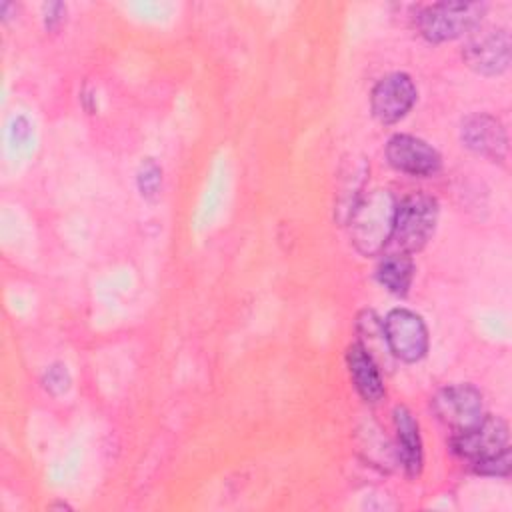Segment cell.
Here are the masks:
<instances>
[{
  "mask_svg": "<svg viewBox=\"0 0 512 512\" xmlns=\"http://www.w3.org/2000/svg\"><path fill=\"white\" fill-rule=\"evenodd\" d=\"M396 198L388 190H372L356 202L348 226L350 240L362 256H376L388 244L394 228Z\"/></svg>",
  "mask_w": 512,
  "mask_h": 512,
  "instance_id": "obj_1",
  "label": "cell"
},
{
  "mask_svg": "<svg viewBox=\"0 0 512 512\" xmlns=\"http://www.w3.org/2000/svg\"><path fill=\"white\" fill-rule=\"evenodd\" d=\"M438 222V204L432 196L416 192L406 196L402 202H396L394 228L390 242L396 252H418L426 246L434 234Z\"/></svg>",
  "mask_w": 512,
  "mask_h": 512,
  "instance_id": "obj_2",
  "label": "cell"
},
{
  "mask_svg": "<svg viewBox=\"0 0 512 512\" xmlns=\"http://www.w3.org/2000/svg\"><path fill=\"white\" fill-rule=\"evenodd\" d=\"M484 10L482 2H436L420 10L416 26L426 40L446 42L474 30Z\"/></svg>",
  "mask_w": 512,
  "mask_h": 512,
  "instance_id": "obj_3",
  "label": "cell"
},
{
  "mask_svg": "<svg viewBox=\"0 0 512 512\" xmlns=\"http://www.w3.org/2000/svg\"><path fill=\"white\" fill-rule=\"evenodd\" d=\"M382 328L392 356L404 362H418L428 352V330L416 312L394 308L382 320Z\"/></svg>",
  "mask_w": 512,
  "mask_h": 512,
  "instance_id": "obj_4",
  "label": "cell"
},
{
  "mask_svg": "<svg viewBox=\"0 0 512 512\" xmlns=\"http://www.w3.org/2000/svg\"><path fill=\"white\" fill-rule=\"evenodd\" d=\"M436 416L454 432H464L484 418L482 394L472 384H454L442 388L434 400Z\"/></svg>",
  "mask_w": 512,
  "mask_h": 512,
  "instance_id": "obj_5",
  "label": "cell"
},
{
  "mask_svg": "<svg viewBox=\"0 0 512 512\" xmlns=\"http://www.w3.org/2000/svg\"><path fill=\"white\" fill-rule=\"evenodd\" d=\"M508 448V426L498 416H484L480 424H476L470 430L454 432L452 436V450L468 460L470 464H476L480 460L492 458Z\"/></svg>",
  "mask_w": 512,
  "mask_h": 512,
  "instance_id": "obj_6",
  "label": "cell"
},
{
  "mask_svg": "<svg viewBox=\"0 0 512 512\" xmlns=\"http://www.w3.org/2000/svg\"><path fill=\"white\" fill-rule=\"evenodd\" d=\"M416 86L404 72H392L376 82L370 94V108L382 124H394L404 118L416 102Z\"/></svg>",
  "mask_w": 512,
  "mask_h": 512,
  "instance_id": "obj_7",
  "label": "cell"
},
{
  "mask_svg": "<svg viewBox=\"0 0 512 512\" xmlns=\"http://www.w3.org/2000/svg\"><path fill=\"white\" fill-rule=\"evenodd\" d=\"M464 62L478 74L496 76L510 64V34L506 28H488L474 34L464 50Z\"/></svg>",
  "mask_w": 512,
  "mask_h": 512,
  "instance_id": "obj_8",
  "label": "cell"
},
{
  "mask_svg": "<svg viewBox=\"0 0 512 512\" xmlns=\"http://www.w3.org/2000/svg\"><path fill=\"white\" fill-rule=\"evenodd\" d=\"M388 162L406 174L412 176H432L440 170V154L422 138L410 134H396L386 144Z\"/></svg>",
  "mask_w": 512,
  "mask_h": 512,
  "instance_id": "obj_9",
  "label": "cell"
},
{
  "mask_svg": "<svg viewBox=\"0 0 512 512\" xmlns=\"http://www.w3.org/2000/svg\"><path fill=\"white\" fill-rule=\"evenodd\" d=\"M460 138L466 148L490 160H504L508 152L506 130L490 114H470L462 120Z\"/></svg>",
  "mask_w": 512,
  "mask_h": 512,
  "instance_id": "obj_10",
  "label": "cell"
},
{
  "mask_svg": "<svg viewBox=\"0 0 512 512\" xmlns=\"http://www.w3.org/2000/svg\"><path fill=\"white\" fill-rule=\"evenodd\" d=\"M346 364H348L350 378H352L358 394L366 402H378L384 396L380 366L372 360V356L362 348L360 342H356L348 348Z\"/></svg>",
  "mask_w": 512,
  "mask_h": 512,
  "instance_id": "obj_11",
  "label": "cell"
},
{
  "mask_svg": "<svg viewBox=\"0 0 512 512\" xmlns=\"http://www.w3.org/2000/svg\"><path fill=\"white\" fill-rule=\"evenodd\" d=\"M394 426L398 436V454L410 476L422 470V440L418 432V422L406 406L394 408Z\"/></svg>",
  "mask_w": 512,
  "mask_h": 512,
  "instance_id": "obj_12",
  "label": "cell"
},
{
  "mask_svg": "<svg viewBox=\"0 0 512 512\" xmlns=\"http://www.w3.org/2000/svg\"><path fill=\"white\" fill-rule=\"evenodd\" d=\"M414 276V262L412 256L406 252H390L384 254L376 268V278L382 286H386L392 294L404 296L412 284Z\"/></svg>",
  "mask_w": 512,
  "mask_h": 512,
  "instance_id": "obj_13",
  "label": "cell"
},
{
  "mask_svg": "<svg viewBox=\"0 0 512 512\" xmlns=\"http://www.w3.org/2000/svg\"><path fill=\"white\" fill-rule=\"evenodd\" d=\"M136 184L144 198L152 200L158 196L162 186V168L154 162V158L142 160L138 172H136Z\"/></svg>",
  "mask_w": 512,
  "mask_h": 512,
  "instance_id": "obj_14",
  "label": "cell"
},
{
  "mask_svg": "<svg viewBox=\"0 0 512 512\" xmlns=\"http://www.w3.org/2000/svg\"><path fill=\"white\" fill-rule=\"evenodd\" d=\"M474 472L484 474V476H508L510 472V448L502 450L500 454L480 460L476 464H472Z\"/></svg>",
  "mask_w": 512,
  "mask_h": 512,
  "instance_id": "obj_15",
  "label": "cell"
},
{
  "mask_svg": "<svg viewBox=\"0 0 512 512\" xmlns=\"http://www.w3.org/2000/svg\"><path fill=\"white\" fill-rule=\"evenodd\" d=\"M70 382H72V378H70V372L64 364H52L44 374L46 390L56 394V396L64 394L70 388Z\"/></svg>",
  "mask_w": 512,
  "mask_h": 512,
  "instance_id": "obj_16",
  "label": "cell"
},
{
  "mask_svg": "<svg viewBox=\"0 0 512 512\" xmlns=\"http://www.w3.org/2000/svg\"><path fill=\"white\" fill-rule=\"evenodd\" d=\"M64 14H66V6L62 2L44 4V24H46V28L48 30L56 28L64 20Z\"/></svg>",
  "mask_w": 512,
  "mask_h": 512,
  "instance_id": "obj_17",
  "label": "cell"
}]
</instances>
